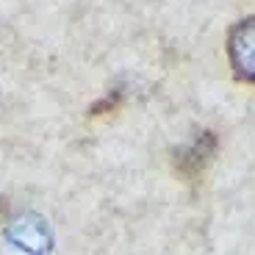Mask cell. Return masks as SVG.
I'll return each mask as SVG.
<instances>
[{"instance_id": "6da1fadb", "label": "cell", "mask_w": 255, "mask_h": 255, "mask_svg": "<svg viewBox=\"0 0 255 255\" xmlns=\"http://www.w3.org/2000/svg\"><path fill=\"white\" fill-rule=\"evenodd\" d=\"M6 242L19 255H47L53 247V230L39 214H19L6 225Z\"/></svg>"}, {"instance_id": "7a4b0ae2", "label": "cell", "mask_w": 255, "mask_h": 255, "mask_svg": "<svg viewBox=\"0 0 255 255\" xmlns=\"http://www.w3.org/2000/svg\"><path fill=\"white\" fill-rule=\"evenodd\" d=\"M228 58L239 81L255 83V14L230 28Z\"/></svg>"}, {"instance_id": "3957f363", "label": "cell", "mask_w": 255, "mask_h": 255, "mask_svg": "<svg viewBox=\"0 0 255 255\" xmlns=\"http://www.w3.org/2000/svg\"><path fill=\"white\" fill-rule=\"evenodd\" d=\"M214 150H217V139H214V133H208V130L197 133L194 139L186 141L178 153H175V166H178V172L186 175L189 180L197 178V175L205 169V164L211 161Z\"/></svg>"}, {"instance_id": "277c9868", "label": "cell", "mask_w": 255, "mask_h": 255, "mask_svg": "<svg viewBox=\"0 0 255 255\" xmlns=\"http://www.w3.org/2000/svg\"><path fill=\"white\" fill-rule=\"evenodd\" d=\"M3 211H6V203H3V200H0V217H3Z\"/></svg>"}]
</instances>
